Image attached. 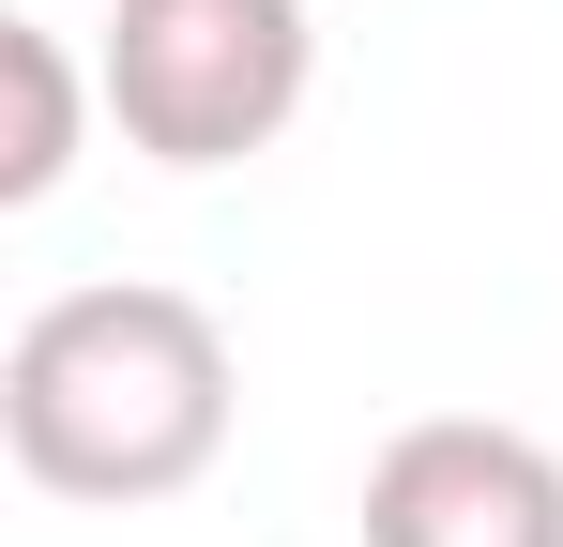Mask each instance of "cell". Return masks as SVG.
I'll return each mask as SVG.
<instances>
[{
    "label": "cell",
    "mask_w": 563,
    "mask_h": 547,
    "mask_svg": "<svg viewBox=\"0 0 563 547\" xmlns=\"http://www.w3.org/2000/svg\"><path fill=\"white\" fill-rule=\"evenodd\" d=\"M0 77H15V137H0V198L31 213L46 182L77 168V62H62V31H31V15H15V31H0Z\"/></svg>",
    "instance_id": "obj_4"
},
{
    "label": "cell",
    "mask_w": 563,
    "mask_h": 547,
    "mask_svg": "<svg viewBox=\"0 0 563 547\" xmlns=\"http://www.w3.org/2000/svg\"><path fill=\"white\" fill-rule=\"evenodd\" d=\"M229 411H244L229 320L153 274L31 304L0 350V442L46 502H184L229 456Z\"/></svg>",
    "instance_id": "obj_1"
},
{
    "label": "cell",
    "mask_w": 563,
    "mask_h": 547,
    "mask_svg": "<svg viewBox=\"0 0 563 547\" xmlns=\"http://www.w3.org/2000/svg\"><path fill=\"white\" fill-rule=\"evenodd\" d=\"M320 77V15L305 0H107V122L153 168H244L305 122Z\"/></svg>",
    "instance_id": "obj_2"
},
{
    "label": "cell",
    "mask_w": 563,
    "mask_h": 547,
    "mask_svg": "<svg viewBox=\"0 0 563 547\" xmlns=\"http://www.w3.org/2000/svg\"><path fill=\"white\" fill-rule=\"evenodd\" d=\"M366 547H563V456L487 411H427L366 456Z\"/></svg>",
    "instance_id": "obj_3"
}]
</instances>
